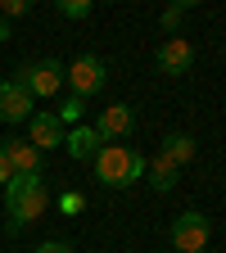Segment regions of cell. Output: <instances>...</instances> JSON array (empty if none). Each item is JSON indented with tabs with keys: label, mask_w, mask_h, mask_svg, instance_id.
<instances>
[{
	"label": "cell",
	"mask_w": 226,
	"mask_h": 253,
	"mask_svg": "<svg viewBox=\"0 0 226 253\" xmlns=\"http://www.w3.org/2000/svg\"><path fill=\"white\" fill-rule=\"evenodd\" d=\"M0 149H5V158H9L14 172H41V149L32 145V140L9 136V140H0Z\"/></svg>",
	"instance_id": "11"
},
{
	"label": "cell",
	"mask_w": 226,
	"mask_h": 253,
	"mask_svg": "<svg viewBox=\"0 0 226 253\" xmlns=\"http://www.w3.org/2000/svg\"><path fill=\"white\" fill-rule=\"evenodd\" d=\"M50 208V190L41 181V172H18L5 185V212H9V231H23L27 221H37Z\"/></svg>",
	"instance_id": "1"
},
{
	"label": "cell",
	"mask_w": 226,
	"mask_h": 253,
	"mask_svg": "<svg viewBox=\"0 0 226 253\" xmlns=\"http://www.w3.org/2000/svg\"><path fill=\"white\" fill-rule=\"evenodd\" d=\"M145 176H149V190L154 195H172L177 190V181H181V168L172 163V158H145Z\"/></svg>",
	"instance_id": "10"
},
{
	"label": "cell",
	"mask_w": 226,
	"mask_h": 253,
	"mask_svg": "<svg viewBox=\"0 0 226 253\" xmlns=\"http://www.w3.org/2000/svg\"><path fill=\"white\" fill-rule=\"evenodd\" d=\"M82 208H86V195H77V190L59 195V212H82Z\"/></svg>",
	"instance_id": "17"
},
{
	"label": "cell",
	"mask_w": 226,
	"mask_h": 253,
	"mask_svg": "<svg viewBox=\"0 0 226 253\" xmlns=\"http://www.w3.org/2000/svg\"><path fill=\"white\" fill-rule=\"evenodd\" d=\"M172 5H177V9H195L199 0H172Z\"/></svg>",
	"instance_id": "22"
},
{
	"label": "cell",
	"mask_w": 226,
	"mask_h": 253,
	"mask_svg": "<svg viewBox=\"0 0 226 253\" xmlns=\"http://www.w3.org/2000/svg\"><path fill=\"white\" fill-rule=\"evenodd\" d=\"M27 140L37 145L41 154H45V149H59V145H63V122H59L54 113H32V118H27Z\"/></svg>",
	"instance_id": "9"
},
{
	"label": "cell",
	"mask_w": 226,
	"mask_h": 253,
	"mask_svg": "<svg viewBox=\"0 0 226 253\" xmlns=\"http://www.w3.org/2000/svg\"><path fill=\"white\" fill-rule=\"evenodd\" d=\"M54 118H59V122H77V118H82V100L73 95V100L63 104V113H54Z\"/></svg>",
	"instance_id": "18"
},
{
	"label": "cell",
	"mask_w": 226,
	"mask_h": 253,
	"mask_svg": "<svg viewBox=\"0 0 226 253\" xmlns=\"http://www.w3.org/2000/svg\"><path fill=\"white\" fill-rule=\"evenodd\" d=\"M100 131L95 126H73V131H63V149H68L73 158H95V149H100Z\"/></svg>",
	"instance_id": "12"
},
{
	"label": "cell",
	"mask_w": 226,
	"mask_h": 253,
	"mask_svg": "<svg viewBox=\"0 0 226 253\" xmlns=\"http://www.w3.org/2000/svg\"><path fill=\"white\" fill-rule=\"evenodd\" d=\"M32 113H37V109H32V95L9 77V82H0V122H27Z\"/></svg>",
	"instance_id": "8"
},
{
	"label": "cell",
	"mask_w": 226,
	"mask_h": 253,
	"mask_svg": "<svg viewBox=\"0 0 226 253\" xmlns=\"http://www.w3.org/2000/svg\"><path fill=\"white\" fill-rule=\"evenodd\" d=\"M154 63H158V73H168V77H181V73H190V63H195V45H190L185 37H168L163 45H158Z\"/></svg>",
	"instance_id": "7"
},
{
	"label": "cell",
	"mask_w": 226,
	"mask_h": 253,
	"mask_svg": "<svg viewBox=\"0 0 226 253\" xmlns=\"http://www.w3.org/2000/svg\"><path fill=\"white\" fill-rule=\"evenodd\" d=\"M195 136H185V131H168L163 136V158H172V163L181 168V163H190V158H195Z\"/></svg>",
	"instance_id": "13"
},
{
	"label": "cell",
	"mask_w": 226,
	"mask_h": 253,
	"mask_svg": "<svg viewBox=\"0 0 226 253\" xmlns=\"http://www.w3.org/2000/svg\"><path fill=\"white\" fill-rule=\"evenodd\" d=\"M32 253H73V249L63 244V240H41L37 249H32Z\"/></svg>",
	"instance_id": "19"
},
{
	"label": "cell",
	"mask_w": 226,
	"mask_h": 253,
	"mask_svg": "<svg viewBox=\"0 0 226 253\" xmlns=\"http://www.w3.org/2000/svg\"><path fill=\"white\" fill-rule=\"evenodd\" d=\"M208 235H213V226H208V217L199 208H185L172 221V249L177 253H199V249H208Z\"/></svg>",
	"instance_id": "5"
},
{
	"label": "cell",
	"mask_w": 226,
	"mask_h": 253,
	"mask_svg": "<svg viewBox=\"0 0 226 253\" xmlns=\"http://www.w3.org/2000/svg\"><path fill=\"white\" fill-rule=\"evenodd\" d=\"M158 23H163V32H168V37H177V32H181V23H185V9L168 5V9H163V18H158Z\"/></svg>",
	"instance_id": "15"
},
{
	"label": "cell",
	"mask_w": 226,
	"mask_h": 253,
	"mask_svg": "<svg viewBox=\"0 0 226 253\" xmlns=\"http://www.w3.org/2000/svg\"><path fill=\"white\" fill-rule=\"evenodd\" d=\"M0 41H9V18L0 14Z\"/></svg>",
	"instance_id": "21"
},
{
	"label": "cell",
	"mask_w": 226,
	"mask_h": 253,
	"mask_svg": "<svg viewBox=\"0 0 226 253\" xmlns=\"http://www.w3.org/2000/svg\"><path fill=\"white\" fill-rule=\"evenodd\" d=\"M95 131H100V140H109V145L132 140V131H136V113H132V104H109V109H100Z\"/></svg>",
	"instance_id": "6"
},
{
	"label": "cell",
	"mask_w": 226,
	"mask_h": 253,
	"mask_svg": "<svg viewBox=\"0 0 226 253\" xmlns=\"http://www.w3.org/2000/svg\"><path fill=\"white\" fill-rule=\"evenodd\" d=\"M54 9H59L63 18H86V14L95 9V0H54Z\"/></svg>",
	"instance_id": "14"
},
{
	"label": "cell",
	"mask_w": 226,
	"mask_h": 253,
	"mask_svg": "<svg viewBox=\"0 0 226 253\" xmlns=\"http://www.w3.org/2000/svg\"><path fill=\"white\" fill-rule=\"evenodd\" d=\"M32 5H37V0H0V14L5 18H23V14H32Z\"/></svg>",
	"instance_id": "16"
},
{
	"label": "cell",
	"mask_w": 226,
	"mask_h": 253,
	"mask_svg": "<svg viewBox=\"0 0 226 253\" xmlns=\"http://www.w3.org/2000/svg\"><path fill=\"white\" fill-rule=\"evenodd\" d=\"M90 163H95V181L109 190H127L145 176V154H136L132 145H100Z\"/></svg>",
	"instance_id": "2"
},
{
	"label": "cell",
	"mask_w": 226,
	"mask_h": 253,
	"mask_svg": "<svg viewBox=\"0 0 226 253\" xmlns=\"http://www.w3.org/2000/svg\"><path fill=\"white\" fill-rule=\"evenodd\" d=\"M32 100H50V95L63 90V63L59 59H37V63H23L18 77H14Z\"/></svg>",
	"instance_id": "3"
},
{
	"label": "cell",
	"mask_w": 226,
	"mask_h": 253,
	"mask_svg": "<svg viewBox=\"0 0 226 253\" xmlns=\"http://www.w3.org/2000/svg\"><path fill=\"white\" fill-rule=\"evenodd\" d=\"M199 253H208V249H199Z\"/></svg>",
	"instance_id": "23"
},
{
	"label": "cell",
	"mask_w": 226,
	"mask_h": 253,
	"mask_svg": "<svg viewBox=\"0 0 226 253\" xmlns=\"http://www.w3.org/2000/svg\"><path fill=\"white\" fill-rule=\"evenodd\" d=\"M63 82L73 86L77 100H86V95H100V90H104V82H109L104 59H100V54H77L68 68H63Z\"/></svg>",
	"instance_id": "4"
},
{
	"label": "cell",
	"mask_w": 226,
	"mask_h": 253,
	"mask_svg": "<svg viewBox=\"0 0 226 253\" xmlns=\"http://www.w3.org/2000/svg\"><path fill=\"white\" fill-rule=\"evenodd\" d=\"M14 176H18V172H14V168H9V158H5V149H0V185H9V181H14Z\"/></svg>",
	"instance_id": "20"
}]
</instances>
